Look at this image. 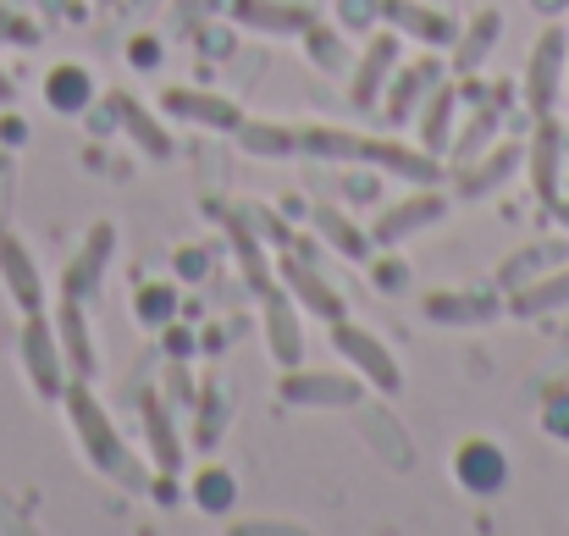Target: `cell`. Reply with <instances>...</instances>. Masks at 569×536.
<instances>
[{
    "mask_svg": "<svg viewBox=\"0 0 569 536\" xmlns=\"http://www.w3.org/2000/svg\"><path fill=\"white\" fill-rule=\"evenodd\" d=\"M61 409H67V420H72V437H78L83 459H89L106 482H117V487H128V493H144V487H150V470H144L139 454L122 443V426L111 420V409L94 398L89 381H67Z\"/></svg>",
    "mask_w": 569,
    "mask_h": 536,
    "instance_id": "cell-1",
    "label": "cell"
},
{
    "mask_svg": "<svg viewBox=\"0 0 569 536\" xmlns=\"http://www.w3.org/2000/svg\"><path fill=\"white\" fill-rule=\"evenodd\" d=\"M17 359H22V370H28V381H33V393L44 398V404H61V393H67V359H61V344H56V327H50V316L39 310V316H22V332H17Z\"/></svg>",
    "mask_w": 569,
    "mask_h": 536,
    "instance_id": "cell-2",
    "label": "cell"
},
{
    "mask_svg": "<svg viewBox=\"0 0 569 536\" xmlns=\"http://www.w3.org/2000/svg\"><path fill=\"white\" fill-rule=\"evenodd\" d=\"M332 349H338V359H343L360 381H371V387H377V393H387V398L403 387V370H398L392 349L381 344L377 332L355 327L349 316H338V321H332Z\"/></svg>",
    "mask_w": 569,
    "mask_h": 536,
    "instance_id": "cell-3",
    "label": "cell"
},
{
    "mask_svg": "<svg viewBox=\"0 0 569 536\" xmlns=\"http://www.w3.org/2000/svg\"><path fill=\"white\" fill-rule=\"evenodd\" d=\"M111 255H117V227H111V221H94V227L83 232L78 255H72V260H67V271H61V299L89 305V299L100 294L106 271H111Z\"/></svg>",
    "mask_w": 569,
    "mask_h": 536,
    "instance_id": "cell-4",
    "label": "cell"
},
{
    "mask_svg": "<svg viewBox=\"0 0 569 536\" xmlns=\"http://www.w3.org/2000/svg\"><path fill=\"white\" fill-rule=\"evenodd\" d=\"M565 67H569V33L565 28H548L531 50V67H526V106L537 117H553L559 95H565Z\"/></svg>",
    "mask_w": 569,
    "mask_h": 536,
    "instance_id": "cell-5",
    "label": "cell"
},
{
    "mask_svg": "<svg viewBox=\"0 0 569 536\" xmlns=\"http://www.w3.org/2000/svg\"><path fill=\"white\" fill-rule=\"evenodd\" d=\"M453 482L470 493V498H498L509 487V454L492 443V437H465L453 448Z\"/></svg>",
    "mask_w": 569,
    "mask_h": 536,
    "instance_id": "cell-6",
    "label": "cell"
},
{
    "mask_svg": "<svg viewBox=\"0 0 569 536\" xmlns=\"http://www.w3.org/2000/svg\"><path fill=\"white\" fill-rule=\"evenodd\" d=\"M260 321H266V344H271V359L282 370H293L305 359V327H299V305L282 282H266L260 288Z\"/></svg>",
    "mask_w": 569,
    "mask_h": 536,
    "instance_id": "cell-7",
    "label": "cell"
},
{
    "mask_svg": "<svg viewBox=\"0 0 569 536\" xmlns=\"http://www.w3.org/2000/svg\"><path fill=\"white\" fill-rule=\"evenodd\" d=\"M398 72V33H371V44L360 50V61L349 67V100L360 111H377L381 95H387V78Z\"/></svg>",
    "mask_w": 569,
    "mask_h": 536,
    "instance_id": "cell-8",
    "label": "cell"
},
{
    "mask_svg": "<svg viewBox=\"0 0 569 536\" xmlns=\"http://www.w3.org/2000/svg\"><path fill=\"white\" fill-rule=\"evenodd\" d=\"M161 117H183L193 128H216V133H238V122H243V111H238L227 95H204V89H193V83L161 89Z\"/></svg>",
    "mask_w": 569,
    "mask_h": 536,
    "instance_id": "cell-9",
    "label": "cell"
},
{
    "mask_svg": "<svg viewBox=\"0 0 569 536\" xmlns=\"http://www.w3.org/2000/svg\"><path fill=\"white\" fill-rule=\"evenodd\" d=\"M442 83V61L437 56H420V61H403L392 78H387V95H381V117L387 122H409L420 106H426V95Z\"/></svg>",
    "mask_w": 569,
    "mask_h": 536,
    "instance_id": "cell-10",
    "label": "cell"
},
{
    "mask_svg": "<svg viewBox=\"0 0 569 536\" xmlns=\"http://www.w3.org/2000/svg\"><path fill=\"white\" fill-rule=\"evenodd\" d=\"M442 216H448V199H442V193H431V188H420V193L392 199V205L381 210L377 227H371V244L392 249V244H403L409 232H420V227H431V221H442Z\"/></svg>",
    "mask_w": 569,
    "mask_h": 536,
    "instance_id": "cell-11",
    "label": "cell"
},
{
    "mask_svg": "<svg viewBox=\"0 0 569 536\" xmlns=\"http://www.w3.org/2000/svg\"><path fill=\"white\" fill-rule=\"evenodd\" d=\"M0 282H6V294H11V305L22 316H39L44 310V277H39L28 244L17 232H6V227H0Z\"/></svg>",
    "mask_w": 569,
    "mask_h": 536,
    "instance_id": "cell-12",
    "label": "cell"
},
{
    "mask_svg": "<svg viewBox=\"0 0 569 536\" xmlns=\"http://www.w3.org/2000/svg\"><path fill=\"white\" fill-rule=\"evenodd\" d=\"M277 393H282V404H299V409H321V404L343 409V404L360 398V381L338 376V370H293V376L277 381Z\"/></svg>",
    "mask_w": 569,
    "mask_h": 536,
    "instance_id": "cell-13",
    "label": "cell"
},
{
    "mask_svg": "<svg viewBox=\"0 0 569 536\" xmlns=\"http://www.w3.org/2000/svg\"><path fill=\"white\" fill-rule=\"evenodd\" d=\"M381 17H387L398 33L420 39L426 50H448V44L459 39V22H453L442 6H426V0H381Z\"/></svg>",
    "mask_w": 569,
    "mask_h": 536,
    "instance_id": "cell-14",
    "label": "cell"
},
{
    "mask_svg": "<svg viewBox=\"0 0 569 536\" xmlns=\"http://www.w3.org/2000/svg\"><path fill=\"white\" fill-rule=\"evenodd\" d=\"M50 327H56V344H61V359H67V376H72V381H94L100 359H94V338H89L83 305H78V299H61L56 316H50Z\"/></svg>",
    "mask_w": 569,
    "mask_h": 536,
    "instance_id": "cell-15",
    "label": "cell"
},
{
    "mask_svg": "<svg viewBox=\"0 0 569 536\" xmlns=\"http://www.w3.org/2000/svg\"><path fill=\"white\" fill-rule=\"evenodd\" d=\"M277 282L293 294L299 310H316L321 321H338V316H343V294H338L310 260H282V266H277Z\"/></svg>",
    "mask_w": 569,
    "mask_h": 536,
    "instance_id": "cell-16",
    "label": "cell"
},
{
    "mask_svg": "<svg viewBox=\"0 0 569 536\" xmlns=\"http://www.w3.org/2000/svg\"><path fill=\"white\" fill-rule=\"evenodd\" d=\"M526 167H531V188L559 205V178H565V128L553 117H537V139L526 145Z\"/></svg>",
    "mask_w": 569,
    "mask_h": 536,
    "instance_id": "cell-17",
    "label": "cell"
},
{
    "mask_svg": "<svg viewBox=\"0 0 569 536\" xmlns=\"http://www.w3.org/2000/svg\"><path fill=\"white\" fill-rule=\"evenodd\" d=\"M498 39H503V11H498V6H481L470 22H459V39L448 44V50H453V72H459V78L481 72Z\"/></svg>",
    "mask_w": 569,
    "mask_h": 536,
    "instance_id": "cell-18",
    "label": "cell"
},
{
    "mask_svg": "<svg viewBox=\"0 0 569 536\" xmlns=\"http://www.w3.org/2000/svg\"><path fill=\"white\" fill-rule=\"evenodd\" d=\"M360 156L371 167H381V172H392V178L420 182V188H431L442 178V161L431 150H409V145H392V139H360Z\"/></svg>",
    "mask_w": 569,
    "mask_h": 536,
    "instance_id": "cell-19",
    "label": "cell"
},
{
    "mask_svg": "<svg viewBox=\"0 0 569 536\" xmlns=\"http://www.w3.org/2000/svg\"><path fill=\"white\" fill-rule=\"evenodd\" d=\"M44 106L61 111V117H83V111L94 106V78H89V67H78V61L50 67V72H44Z\"/></svg>",
    "mask_w": 569,
    "mask_h": 536,
    "instance_id": "cell-20",
    "label": "cell"
},
{
    "mask_svg": "<svg viewBox=\"0 0 569 536\" xmlns=\"http://www.w3.org/2000/svg\"><path fill=\"white\" fill-rule=\"evenodd\" d=\"M144 437H150V465L156 470H183V437L172 426V409H167V393H150L144 398Z\"/></svg>",
    "mask_w": 569,
    "mask_h": 536,
    "instance_id": "cell-21",
    "label": "cell"
},
{
    "mask_svg": "<svg viewBox=\"0 0 569 536\" xmlns=\"http://www.w3.org/2000/svg\"><path fill=\"white\" fill-rule=\"evenodd\" d=\"M453 111H459V89L442 78V83L426 95V106L415 111V117H420V150L448 156V145H453Z\"/></svg>",
    "mask_w": 569,
    "mask_h": 536,
    "instance_id": "cell-22",
    "label": "cell"
},
{
    "mask_svg": "<svg viewBox=\"0 0 569 536\" xmlns=\"http://www.w3.org/2000/svg\"><path fill=\"white\" fill-rule=\"evenodd\" d=\"M106 100H111V111H117V128H122L144 156H156V161H161V156H172V133H167V128H161V122H156L133 95H106Z\"/></svg>",
    "mask_w": 569,
    "mask_h": 536,
    "instance_id": "cell-23",
    "label": "cell"
},
{
    "mask_svg": "<svg viewBox=\"0 0 569 536\" xmlns=\"http://www.w3.org/2000/svg\"><path fill=\"white\" fill-rule=\"evenodd\" d=\"M526 167V145H492L487 156H476L470 167H465V193L476 199V193H492V188H503V182L515 178Z\"/></svg>",
    "mask_w": 569,
    "mask_h": 536,
    "instance_id": "cell-24",
    "label": "cell"
},
{
    "mask_svg": "<svg viewBox=\"0 0 569 536\" xmlns=\"http://www.w3.org/2000/svg\"><path fill=\"white\" fill-rule=\"evenodd\" d=\"M498 310H503L498 294H431L426 299V316L442 327H476V321H492Z\"/></svg>",
    "mask_w": 569,
    "mask_h": 536,
    "instance_id": "cell-25",
    "label": "cell"
},
{
    "mask_svg": "<svg viewBox=\"0 0 569 536\" xmlns=\"http://www.w3.org/2000/svg\"><path fill=\"white\" fill-rule=\"evenodd\" d=\"M238 22H249L260 33H305L316 17H310V6H293V0H238Z\"/></svg>",
    "mask_w": 569,
    "mask_h": 536,
    "instance_id": "cell-26",
    "label": "cell"
},
{
    "mask_svg": "<svg viewBox=\"0 0 569 536\" xmlns=\"http://www.w3.org/2000/svg\"><path fill=\"white\" fill-rule=\"evenodd\" d=\"M559 305H569V260L553 266L548 277H537V282H520L515 299H509L515 316H548V310H559Z\"/></svg>",
    "mask_w": 569,
    "mask_h": 536,
    "instance_id": "cell-27",
    "label": "cell"
},
{
    "mask_svg": "<svg viewBox=\"0 0 569 536\" xmlns=\"http://www.w3.org/2000/svg\"><path fill=\"white\" fill-rule=\"evenodd\" d=\"M189 498L204 515H227V509H238V476L227 465H199L189 482Z\"/></svg>",
    "mask_w": 569,
    "mask_h": 536,
    "instance_id": "cell-28",
    "label": "cell"
},
{
    "mask_svg": "<svg viewBox=\"0 0 569 536\" xmlns=\"http://www.w3.org/2000/svg\"><path fill=\"white\" fill-rule=\"evenodd\" d=\"M498 128H503V111H498V106H476V122H465V133L448 145L453 172H465L476 156H487V150H492V139H498Z\"/></svg>",
    "mask_w": 569,
    "mask_h": 536,
    "instance_id": "cell-29",
    "label": "cell"
},
{
    "mask_svg": "<svg viewBox=\"0 0 569 536\" xmlns=\"http://www.w3.org/2000/svg\"><path fill=\"white\" fill-rule=\"evenodd\" d=\"M565 260H569V244H559V238H537L526 255L503 260L498 282H503V288H520V282H531L537 271H553V266H565Z\"/></svg>",
    "mask_w": 569,
    "mask_h": 536,
    "instance_id": "cell-30",
    "label": "cell"
},
{
    "mask_svg": "<svg viewBox=\"0 0 569 536\" xmlns=\"http://www.w3.org/2000/svg\"><path fill=\"white\" fill-rule=\"evenodd\" d=\"M305 50H310V61L321 67V72H332V78H349V67H355V56H349V44H343V28H327V22H310L305 33Z\"/></svg>",
    "mask_w": 569,
    "mask_h": 536,
    "instance_id": "cell-31",
    "label": "cell"
},
{
    "mask_svg": "<svg viewBox=\"0 0 569 536\" xmlns=\"http://www.w3.org/2000/svg\"><path fill=\"white\" fill-rule=\"evenodd\" d=\"M316 232H321L338 255H349V260H371V232H360L355 221H343L332 205H321V210H316Z\"/></svg>",
    "mask_w": 569,
    "mask_h": 536,
    "instance_id": "cell-32",
    "label": "cell"
},
{
    "mask_svg": "<svg viewBox=\"0 0 569 536\" xmlns=\"http://www.w3.org/2000/svg\"><path fill=\"white\" fill-rule=\"evenodd\" d=\"M221 431H227V393H221V381H204L199 387V409H193V443L216 448Z\"/></svg>",
    "mask_w": 569,
    "mask_h": 536,
    "instance_id": "cell-33",
    "label": "cell"
},
{
    "mask_svg": "<svg viewBox=\"0 0 569 536\" xmlns=\"http://www.w3.org/2000/svg\"><path fill=\"white\" fill-rule=\"evenodd\" d=\"M238 139H243V150H254V156H266V161H288V156H299V133L271 128V122H238Z\"/></svg>",
    "mask_w": 569,
    "mask_h": 536,
    "instance_id": "cell-34",
    "label": "cell"
},
{
    "mask_svg": "<svg viewBox=\"0 0 569 536\" xmlns=\"http://www.w3.org/2000/svg\"><path fill=\"white\" fill-rule=\"evenodd\" d=\"M299 156H321V161H360V133L305 128V133H299Z\"/></svg>",
    "mask_w": 569,
    "mask_h": 536,
    "instance_id": "cell-35",
    "label": "cell"
},
{
    "mask_svg": "<svg viewBox=\"0 0 569 536\" xmlns=\"http://www.w3.org/2000/svg\"><path fill=\"white\" fill-rule=\"evenodd\" d=\"M133 316L161 332V327L178 316V282H144V288L133 294Z\"/></svg>",
    "mask_w": 569,
    "mask_h": 536,
    "instance_id": "cell-36",
    "label": "cell"
},
{
    "mask_svg": "<svg viewBox=\"0 0 569 536\" xmlns=\"http://www.w3.org/2000/svg\"><path fill=\"white\" fill-rule=\"evenodd\" d=\"M232 249H238V260H243L249 282H254V288H266V282H271V266H266L260 238H249V221H232Z\"/></svg>",
    "mask_w": 569,
    "mask_h": 536,
    "instance_id": "cell-37",
    "label": "cell"
},
{
    "mask_svg": "<svg viewBox=\"0 0 569 536\" xmlns=\"http://www.w3.org/2000/svg\"><path fill=\"white\" fill-rule=\"evenodd\" d=\"M0 39L28 50V44H39V22H28V17H22V11H11V6H0Z\"/></svg>",
    "mask_w": 569,
    "mask_h": 536,
    "instance_id": "cell-38",
    "label": "cell"
},
{
    "mask_svg": "<svg viewBox=\"0 0 569 536\" xmlns=\"http://www.w3.org/2000/svg\"><path fill=\"white\" fill-rule=\"evenodd\" d=\"M371 277H377L381 294H403V282H409V266H403V260L387 249V255H377V260H371Z\"/></svg>",
    "mask_w": 569,
    "mask_h": 536,
    "instance_id": "cell-39",
    "label": "cell"
},
{
    "mask_svg": "<svg viewBox=\"0 0 569 536\" xmlns=\"http://www.w3.org/2000/svg\"><path fill=\"white\" fill-rule=\"evenodd\" d=\"M338 17H343V28L371 33V28L381 22V0H338Z\"/></svg>",
    "mask_w": 569,
    "mask_h": 536,
    "instance_id": "cell-40",
    "label": "cell"
},
{
    "mask_svg": "<svg viewBox=\"0 0 569 536\" xmlns=\"http://www.w3.org/2000/svg\"><path fill=\"white\" fill-rule=\"evenodd\" d=\"M542 431H548V437H565V443H569V387H559V393L542 404Z\"/></svg>",
    "mask_w": 569,
    "mask_h": 536,
    "instance_id": "cell-41",
    "label": "cell"
},
{
    "mask_svg": "<svg viewBox=\"0 0 569 536\" xmlns=\"http://www.w3.org/2000/svg\"><path fill=\"white\" fill-rule=\"evenodd\" d=\"M172 266H178V277H183V282H193V277H204V271H210V255H204V249H183Z\"/></svg>",
    "mask_w": 569,
    "mask_h": 536,
    "instance_id": "cell-42",
    "label": "cell"
},
{
    "mask_svg": "<svg viewBox=\"0 0 569 536\" xmlns=\"http://www.w3.org/2000/svg\"><path fill=\"white\" fill-rule=\"evenodd\" d=\"M161 338L172 344V355H178V359H183V355H193V349H199V344H193V338H189V327H178V321H167V327H161Z\"/></svg>",
    "mask_w": 569,
    "mask_h": 536,
    "instance_id": "cell-43",
    "label": "cell"
},
{
    "mask_svg": "<svg viewBox=\"0 0 569 536\" xmlns=\"http://www.w3.org/2000/svg\"><path fill=\"white\" fill-rule=\"evenodd\" d=\"M156 56H161V44H156V39H133V61H139V67H150Z\"/></svg>",
    "mask_w": 569,
    "mask_h": 536,
    "instance_id": "cell-44",
    "label": "cell"
},
{
    "mask_svg": "<svg viewBox=\"0 0 569 536\" xmlns=\"http://www.w3.org/2000/svg\"><path fill=\"white\" fill-rule=\"evenodd\" d=\"M11 100H17V83H11V72L0 67V106H11Z\"/></svg>",
    "mask_w": 569,
    "mask_h": 536,
    "instance_id": "cell-45",
    "label": "cell"
},
{
    "mask_svg": "<svg viewBox=\"0 0 569 536\" xmlns=\"http://www.w3.org/2000/svg\"><path fill=\"white\" fill-rule=\"evenodd\" d=\"M537 11H548V17H559V11H569V0H531Z\"/></svg>",
    "mask_w": 569,
    "mask_h": 536,
    "instance_id": "cell-46",
    "label": "cell"
},
{
    "mask_svg": "<svg viewBox=\"0 0 569 536\" xmlns=\"http://www.w3.org/2000/svg\"><path fill=\"white\" fill-rule=\"evenodd\" d=\"M94 6H117V0H94Z\"/></svg>",
    "mask_w": 569,
    "mask_h": 536,
    "instance_id": "cell-47",
    "label": "cell"
},
{
    "mask_svg": "<svg viewBox=\"0 0 569 536\" xmlns=\"http://www.w3.org/2000/svg\"><path fill=\"white\" fill-rule=\"evenodd\" d=\"M565 221H569V210H565Z\"/></svg>",
    "mask_w": 569,
    "mask_h": 536,
    "instance_id": "cell-48",
    "label": "cell"
},
{
    "mask_svg": "<svg viewBox=\"0 0 569 536\" xmlns=\"http://www.w3.org/2000/svg\"><path fill=\"white\" fill-rule=\"evenodd\" d=\"M565 72H569V67H565Z\"/></svg>",
    "mask_w": 569,
    "mask_h": 536,
    "instance_id": "cell-49",
    "label": "cell"
}]
</instances>
